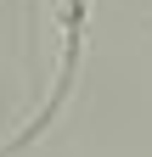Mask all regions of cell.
<instances>
[{
  "instance_id": "cell-1",
  "label": "cell",
  "mask_w": 152,
  "mask_h": 157,
  "mask_svg": "<svg viewBox=\"0 0 152 157\" xmlns=\"http://www.w3.org/2000/svg\"><path fill=\"white\" fill-rule=\"evenodd\" d=\"M51 17H56V28H62V67H56V84H51V101L28 118L23 129H17V140L0 146V157H11V151H23L34 146L40 135L56 124V112L68 107V95H73V78H79V56H85V34H90V0H45Z\"/></svg>"
}]
</instances>
